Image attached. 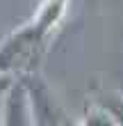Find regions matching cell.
<instances>
[{
	"instance_id": "3",
	"label": "cell",
	"mask_w": 123,
	"mask_h": 126,
	"mask_svg": "<svg viewBox=\"0 0 123 126\" xmlns=\"http://www.w3.org/2000/svg\"><path fill=\"white\" fill-rule=\"evenodd\" d=\"M80 124H84V126H119L116 119H114V115L103 106V103H98V101H93L91 106L87 108L84 119Z\"/></svg>"
},
{
	"instance_id": "4",
	"label": "cell",
	"mask_w": 123,
	"mask_h": 126,
	"mask_svg": "<svg viewBox=\"0 0 123 126\" xmlns=\"http://www.w3.org/2000/svg\"><path fill=\"white\" fill-rule=\"evenodd\" d=\"M14 73H7V71H0V99H2V94L7 92V87L14 83Z\"/></svg>"
},
{
	"instance_id": "1",
	"label": "cell",
	"mask_w": 123,
	"mask_h": 126,
	"mask_svg": "<svg viewBox=\"0 0 123 126\" xmlns=\"http://www.w3.org/2000/svg\"><path fill=\"white\" fill-rule=\"evenodd\" d=\"M25 83L30 90V101H32V112H34V124L37 126H59V124H71V117L66 115L62 101L57 94L50 90V85L39 76V71L25 73Z\"/></svg>"
},
{
	"instance_id": "5",
	"label": "cell",
	"mask_w": 123,
	"mask_h": 126,
	"mask_svg": "<svg viewBox=\"0 0 123 126\" xmlns=\"http://www.w3.org/2000/svg\"><path fill=\"white\" fill-rule=\"evenodd\" d=\"M0 124H2V99H0Z\"/></svg>"
},
{
	"instance_id": "2",
	"label": "cell",
	"mask_w": 123,
	"mask_h": 126,
	"mask_svg": "<svg viewBox=\"0 0 123 126\" xmlns=\"http://www.w3.org/2000/svg\"><path fill=\"white\" fill-rule=\"evenodd\" d=\"M2 124L5 126H34V112L30 90L23 76H16L14 83L2 94Z\"/></svg>"
}]
</instances>
